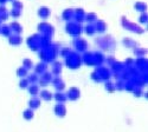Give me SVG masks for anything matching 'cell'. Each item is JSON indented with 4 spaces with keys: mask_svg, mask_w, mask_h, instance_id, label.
Here are the masks:
<instances>
[{
    "mask_svg": "<svg viewBox=\"0 0 148 132\" xmlns=\"http://www.w3.org/2000/svg\"><path fill=\"white\" fill-rule=\"evenodd\" d=\"M29 81H30V84H36L37 81L39 80V77H38V74L37 73H34V74H31V76H29Z\"/></svg>",
    "mask_w": 148,
    "mask_h": 132,
    "instance_id": "32",
    "label": "cell"
},
{
    "mask_svg": "<svg viewBox=\"0 0 148 132\" xmlns=\"http://www.w3.org/2000/svg\"><path fill=\"white\" fill-rule=\"evenodd\" d=\"M66 97H68V99H70V100H72V102L79 99V97H81V91H79V89H78V87H75V86L71 87V89L69 90L68 94H66Z\"/></svg>",
    "mask_w": 148,
    "mask_h": 132,
    "instance_id": "5",
    "label": "cell"
},
{
    "mask_svg": "<svg viewBox=\"0 0 148 132\" xmlns=\"http://www.w3.org/2000/svg\"><path fill=\"white\" fill-rule=\"evenodd\" d=\"M27 89H29V93L32 95V97L39 94V86L36 85V84H30V85L27 86Z\"/></svg>",
    "mask_w": 148,
    "mask_h": 132,
    "instance_id": "19",
    "label": "cell"
},
{
    "mask_svg": "<svg viewBox=\"0 0 148 132\" xmlns=\"http://www.w3.org/2000/svg\"><path fill=\"white\" fill-rule=\"evenodd\" d=\"M112 67H113L114 71H119V72H121L125 66H123V64H121V63H116V62H114V63L112 64Z\"/></svg>",
    "mask_w": 148,
    "mask_h": 132,
    "instance_id": "31",
    "label": "cell"
},
{
    "mask_svg": "<svg viewBox=\"0 0 148 132\" xmlns=\"http://www.w3.org/2000/svg\"><path fill=\"white\" fill-rule=\"evenodd\" d=\"M55 114L59 118H63L66 114V107L64 105V103H57L55 106Z\"/></svg>",
    "mask_w": 148,
    "mask_h": 132,
    "instance_id": "6",
    "label": "cell"
},
{
    "mask_svg": "<svg viewBox=\"0 0 148 132\" xmlns=\"http://www.w3.org/2000/svg\"><path fill=\"white\" fill-rule=\"evenodd\" d=\"M39 94H40V98H42L43 100H45V102H50V100H52V97H53V94H52L50 91H47V90H43V91H40Z\"/></svg>",
    "mask_w": 148,
    "mask_h": 132,
    "instance_id": "18",
    "label": "cell"
},
{
    "mask_svg": "<svg viewBox=\"0 0 148 132\" xmlns=\"http://www.w3.org/2000/svg\"><path fill=\"white\" fill-rule=\"evenodd\" d=\"M123 44H125L126 46H128V47H130V46H136V44H135L133 40H130V39H125V40H123Z\"/></svg>",
    "mask_w": 148,
    "mask_h": 132,
    "instance_id": "36",
    "label": "cell"
},
{
    "mask_svg": "<svg viewBox=\"0 0 148 132\" xmlns=\"http://www.w3.org/2000/svg\"><path fill=\"white\" fill-rule=\"evenodd\" d=\"M96 72L98 73V76H100L101 80H108L110 78V72L108 68L106 67H100V68H97Z\"/></svg>",
    "mask_w": 148,
    "mask_h": 132,
    "instance_id": "10",
    "label": "cell"
},
{
    "mask_svg": "<svg viewBox=\"0 0 148 132\" xmlns=\"http://www.w3.org/2000/svg\"><path fill=\"white\" fill-rule=\"evenodd\" d=\"M17 76L20 77V78H24V77H27V70L25 67H19L17 70Z\"/></svg>",
    "mask_w": 148,
    "mask_h": 132,
    "instance_id": "26",
    "label": "cell"
},
{
    "mask_svg": "<svg viewBox=\"0 0 148 132\" xmlns=\"http://www.w3.org/2000/svg\"><path fill=\"white\" fill-rule=\"evenodd\" d=\"M29 85H30V81H29L27 78L24 77V78L20 79V81H19V87H20V89H26Z\"/></svg>",
    "mask_w": 148,
    "mask_h": 132,
    "instance_id": "28",
    "label": "cell"
},
{
    "mask_svg": "<svg viewBox=\"0 0 148 132\" xmlns=\"http://www.w3.org/2000/svg\"><path fill=\"white\" fill-rule=\"evenodd\" d=\"M132 63H133L132 59H127V60H126V64H127V65H130Z\"/></svg>",
    "mask_w": 148,
    "mask_h": 132,
    "instance_id": "47",
    "label": "cell"
},
{
    "mask_svg": "<svg viewBox=\"0 0 148 132\" xmlns=\"http://www.w3.org/2000/svg\"><path fill=\"white\" fill-rule=\"evenodd\" d=\"M107 62H108V63H110V64H113V63L115 62V59H114V57H110V58H108V59H107Z\"/></svg>",
    "mask_w": 148,
    "mask_h": 132,
    "instance_id": "45",
    "label": "cell"
},
{
    "mask_svg": "<svg viewBox=\"0 0 148 132\" xmlns=\"http://www.w3.org/2000/svg\"><path fill=\"white\" fill-rule=\"evenodd\" d=\"M133 91H134L135 97H140V95H141V93H142V91H141V87H139V89H136V87H135Z\"/></svg>",
    "mask_w": 148,
    "mask_h": 132,
    "instance_id": "42",
    "label": "cell"
},
{
    "mask_svg": "<svg viewBox=\"0 0 148 132\" xmlns=\"http://www.w3.org/2000/svg\"><path fill=\"white\" fill-rule=\"evenodd\" d=\"M92 54H94V60H95V64H96V65H100V64H102V63L104 62V57H103L102 53H100V52H94Z\"/></svg>",
    "mask_w": 148,
    "mask_h": 132,
    "instance_id": "21",
    "label": "cell"
},
{
    "mask_svg": "<svg viewBox=\"0 0 148 132\" xmlns=\"http://www.w3.org/2000/svg\"><path fill=\"white\" fill-rule=\"evenodd\" d=\"M82 60L85 63V64H87L88 66H96V64H95V60H94V54L92 53H85L84 54V57L82 58Z\"/></svg>",
    "mask_w": 148,
    "mask_h": 132,
    "instance_id": "12",
    "label": "cell"
},
{
    "mask_svg": "<svg viewBox=\"0 0 148 132\" xmlns=\"http://www.w3.org/2000/svg\"><path fill=\"white\" fill-rule=\"evenodd\" d=\"M75 19H76V21H75V22H78V24H82V22L84 21V14H76V17H75Z\"/></svg>",
    "mask_w": 148,
    "mask_h": 132,
    "instance_id": "38",
    "label": "cell"
},
{
    "mask_svg": "<svg viewBox=\"0 0 148 132\" xmlns=\"http://www.w3.org/2000/svg\"><path fill=\"white\" fill-rule=\"evenodd\" d=\"M40 106V99L37 97V95H34V97H32L29 102V107L32 110H36V109H38V107Z\"/></svg>",
    "mask_w": 148,
    "mask_h": 132,
    "instance_id": "15",
    "label": "cell"
},
{
    "mask_svg": "<svg viewBox=\"0 0 148 132\" xmlns=\"http://www.w3.org/2000/svg\"><path fill=\"white\" fill-rule=\"evenodd\" d=\"M8 41L12 46H19L21 43H23V39L20 37V34H11L8 37Z\"/></svg>",
    "mask_w": 148,
    "mask_h": 132,
    "instance_id": "9",
    "label": "cell"
},
{
    "mask_svg": "<svg viewBox=\"0 0 148 132\" xmlns=\"http://www.w3.org/2000/svg\"><path fill=\"white\" fill-rule=\"evenodd\" d=\"M45 71H46V64H45V63H40V64H38V65L34 67V72H36V73L38 74V76H39V74H43Z\"/></svg>",
    "mask_w": 148,
    "mask_h": 132,
    "instance_id": "22",
    "label": "cell"
},
{
    "mask_svg": "<svg viewBox=\"0 0 148 132\" xmlns=\"http://www.w3.org/2000/svg\"><path fill=\"white\" fill-rule=\"evenodd\" d=\"M135 8H136L138 11H140V12H145L146 11V5L142 4V3H138L136 5H135Z\"/></svg>",
    "mask_w": 148,
    "mask_h": 132,
    "instance_id": "34",
    "label": "cell"
},
{
    "mask_svg": "<svg viewBox=\"0 0 148 132\" xmlns=\"http://www.w3.org/2000/svg\"><path fill=\"white\" fill-rule=\"evenodd\" d=\"M11 16L14 18H19L20 17V9H13L11 12Z\"/></svg>",
    "mask_w": 148,
    "mask_h": 132,
    "instance_id": "40",
    "label": "cell"
},
{
    "mask_svg": "<svg viewBox=\"0 0 148 132\" xmlns=\"http://www.w3.org/2000/svg\"><path fill=\"white\" fill-rule=\"evenodd\" d=\"M73 45H75V49L78 52H85L88 49V43L82 38H77L75 41H73Z\"/></svg>",
    "mask_w": 148,
    "mask_h": 132,
    "instance_id": "4",
    "label": "cell"
},
{
    "mask_svg": "<svg viewBox=\"0 0 148 132\" xmlns=\"http://www.w3.org/2000/svg\"><path fill=\"white\" fill-rule=\"evenodd\" d=\"M126 28H128L129 31H133L135 33H139V34H141V33L145 32V30L141 28V27H139L136 24H133V22H129V21H128V24L126 25Z\"/></svg>",
    "mask_w": 148,
    "mask_h": 132,
    "instance_id": "13",
    "label": "cell"
},
{
    "mask_svg": "<svg viewBox=\"0 0 148 132\" xmlns=\"http://www.w3.org/2000/svg\"><path fill=\"white\" fill-rule=\"evenodd\" d=\"M106 90L109 91L110 93H113V92L116 90V87H114V85H113V84L110 83V81H109V83L107 81V83H106Z\"/></svg>",
    "mask_w": 148,
    "mask_h": 132,
    "instance_id": "33",
    "label": "cell"
},
{
    "mask_svg": "<svg viewBox=\"0 0 148 132\" xmlns=\"http://www.w3.org/2000/svg\"><path fill=\"white\" fill-rule=\"evenodd\" d=\"M69 53H70V50H69V49H66V47L60 51V54H62V57H64V58H65V57H66Z\"/></svg>",
    "mask_w": 148,
    "mask_h": 132,
    "instance_id": "43",
    "label": "cell"
},
{
    "mask_svg": "<svg viewBox=\"0 0 148 132\" xmlns=\"http://www.w3.org/2000/svg\"><path fill=\"white\" fill-rule=\"evenodd\" d=\"M82 63H83L82 58H81L77 53H73V52H71V51H70V53L65 57V65H66L68 67H70V68H73V70L78 68Z\"/></svg>",
    "mask_w": 148,
    "mask_h": 132,
    "instance_id": "1",
    "label": "cell"
},
{
    "mask_svg": "<svg viewBox=\"0 0 148 132\" xmlns=\"http://www.w3.org/2000/svg\"><path fill=\"white\" fill-rule=\"evenodd\" d=\"M0 34H3V35H5V37H10V35L12 34V31H11V28H10V26H7V25H4V26H1L0 27Z\"/></svg>",
    "mask_w": 148,
    "mask_h": 132,
    "instance_id": "24",
    "label": "cell"
},
{
    "mask_svg": "<svg viewBox=\"0 0 148 132\" xmlns=\"http://www.w3.org/2000/svg\"><path fill=\"white\" fill-rule=\"evenodd\" d=\"M42 76V78H39V83H40V85L43 86V87H45L49 83H51V79H52V73H49V72H44L43 74H40Z\"/></svg>",
    "mask_w": 148,
    "mask_h": 132,
    "instance_id": "7",
    "label": "cell"
},
{
    "mask_svg": "<svg viewBox=\"0 0 148 132\" xmlns=\"http://www.w3.org/2000/svg\"><path fill=\"white\" fill-rule=\"evenodd\" d=\"M23 117H24V119H26V120H32L33 117H34V110L29 107L27 110H25L23 112Z\"/></svg>",
    "mask_w": 148,
    "mask_h": 132,
    "instance_id": "20",
    "label": "cell"
},
{
    "mask_svg": "<svg viewBox=\"0 0 148 132\" xmlns=\"http://www.w3.org/2000/svg\"><path fill=\"white\" fill-rule=\"evenodd\" d=\"M147 20H148V16H147L146 13H142L141 17H140V19H139V21H140L141 24H146Z\"/></svg>",
    "mask_w": 148,
    "mask_h": 132,
    "instance_id": "39",
    "label": "cell"
},
{
    "mask_svg": "<svg viewBox=\"0 0 148 132\" xmlns=\"http://www.w3.org/2000/svg\"><path fill=\"white\" fill-rule=\"evenodd\" d=\"M10 28H11V31H12V33H16V34H20L21 32H23V27H21V25L19 22H17V21H13L10 25Z\"/></svg>",
    "mask_w": 148,
    "mask_h": 132,
    "instance_id": "16",
    "label": "cell"
},
{
    "mask_svg": "<svg viewBox=\"0 0 148 132\" xmlns=\"http://www.w3.org/2000/svg\"><path fill=\"white\" fill-rule=\"evenodd\" d=\"M38 30L39 32H42L44 35H46V37H50V35L53 33V27L51 25H49L47 22H40L38 25Z\"/></svg>",
    "mask_w": 148,
    "mask_h": 132,
    "instance_id": "3",
    "label": "cell"
},
{
    "mask_svg": "<svg viewBox=\"0 0 148 132\" xmlns=\"http://www.w3.org/2000/svg\"><path fill=\"white\" fill-rule=\"evenodd\" d=\"M38 16H39L40 19L46 20L49 17H50V9H49L47 7H40L39 11H38Z\"/></svg>",
    "mask_w": 148,
    "mask_h": 132,
    "instance_id": "17",
    "label": "cell"
},
{
    "mask_svg": "<svg viewBox=\"0 0 148 132\" xmlns=\"http://www.w3.org/2000/svg\"><path fill=\"white\" fill-rule=\"evenodd\" d=\"M94 26H95V31L98 32V33H103L107 30V24L103 20H96Z\"/></svg>",
    "mask_w": 148,
    "mask_h": 132,
    "instance_id": "11",
    "label": "cell"
},
{
    "mask_svg": "<svg viewBox=\"0 0 148 132\" xmlns=\"http://www.w3.org/2000/svg\"><path fill=\"white\" fill-rule=\"evenodd\" d=\"M83 28L81 26V24L78 22H75V21H69L68 25H66V32L71 35H73V37H78V35L82 33Z\"/></svg>",
    "mask_w": 148,
    "mask_h": 132,
    "instance_id": "2",
    "label": "cell"
},
{
    "mask_svg": "<svg viewBox=\"0 0 148 132\" xmlns=\"http://www.w3.org/2000/svg\"><path fill=\"white\" fill-rule=\"evenodd\" d=\"M51 83L55 85V87L57 89V91H63L64 87H65V83L58 76H56L55 78H52V79H51Z\"/></svg>",
    "mask_w": 148,
    "mask_h": 132,
    "instance_id": "8",
    "label": "cell"
},
{
    "mask_svg": "<svg viewBox=\"0 0 148 132\" xmlns=\"http://www.w3.org/2000/svg\"><path fill=\"white\" fill-rule=\"evenodd\" d=\"M84 30H85V32H87V34H88V35H92V34H95V33H96L94 24H89V25H88L87 27H85Z\"/></svg>",
    "mask_w": 148,
    "mask_h": 132,
    "instance_id": "29",
    "label": "cell"
},
{
    "mask_svg": "<svg viewBox=\"0 0 148 132\" xmlns=\"http://www.w3.org/2000/svg\"><path fill=\"white\" fill-rule=\"evenodd\" d=\"M13 7H17L18 9H21V4H19V3H13Z\"/></svg>",
    "mask_w": 148,
    "mask_h": 132,
    "instance_id": "44",
    "label": "cell"
},
{
    "mask_svg": "<svg viewBox=\"0 0 148 132\" xmlns=\"http://www.w3.org/2000/svg\"><path fill=\"white\" fill-rule=\"evenodd\" d=\"M91 79H92L94 81H96V83H100V81H101V78H100V76H98V73H97L96 71L91 74Z\"/></svg>",
    "mask_w": 148,
    "mask_h": 132,
    "instance_id": "35",
    "label": "cell"
},
{
    "mask_svg": "<svg viewBox=\"0 0 148 132\" xmlns=\"http://www.w3.org/2000/svg\"><path fill=\"white\" fill-rule=\"evenodd\" d=\"M72 13H73L72 9H66V11L64 12V13H63V16H62V17H63V19H64V20L70 21V20H71V17H72Z\"/></svg>",
    "mask_w": 148,
    "mask_h": 132,
    "instance_id": "30",
    "label": "cell"
},
{
    "mask_svg": "<svg viewBox=\"0 0 148 132\" xmlns=\"http://www.w3.org/2000/svg\"><path fill=\"white\" fill-rule=\"evenodd\" d=\"M76 14H84V12H83L82 8H77L76 9Z\"/></svg>",
    "mask_w": 148,
    "mask_h": 132,
    "instance_id": "46",
    "label": "cell"
},
{
    "mask_svg": "<svg viewBox=\"0 0 148 132\" xmlns=\"http://www.w3.org/2000/svg\"><path fill=\"white\" fill-rule=\"evenodd\" d=\"M39 57H40V59H42V60H44V62H47V52H46V50L42 51V52L39 53Z\"/></svg>",
    "mask_w": 148,
    "mask_h": 132,
    "instance_id": "37",
    "label": "cell"
},
{
    "mask_svg": "<svg viewBox=\"0 0 148 132\" xmlns=\"http://www.w3.org/2000/svg\"><path fill=\"white\" fill-rule=\"evenodd\" d=\"M84 20H85V21H88L89 24H94V22L97 20V17H96V14H95V13H89V14L85 16Z\"/></svg>",
    "mask_w": 148,
    "mask_h": 132,
    "instance_id": "25",
    "label": "cell"
},
{
    "mask_svg": "<svg viewBox=\"0 0 148 132\" xmlns=\"http://www.w3.org/2000/svg\"><path fill=\"white\" fill-rule=\"evenodd\" d=\"M57 103H65L68 100V97H66V94L64 93H62V91H57L55 94H53V97H52Z\"/></svg>",
    "mask_w": 148,
    "mask_h": 132,
    "instance_id": "14",
    "label": "cell"
},
{
    "mask_svg": "<svg viewBox=\"0 0 148 132\" xmlns=\"http://www.w3.org/2000/svg\"><path fill=\"white\" fill-rule=\"evenodd\" d=\"M23 66L25 67L26 70H31V68H33V63H32L31 59L26 58V59H24L23 60Z\"/></svg>",
    "mask_w": 148,
    "mask_h": 132,
    "instance_id": "27",
    "label": "cell"
},
{
    "mask_svg": "<svg viewBox=\"0 0 148 132\" xmlns=\"http://www.w3.org/2000/svg\"><path fill=\"white\" fill-rule=\"evenodd\" d=\"M135 54L143 57V56L146 54V50H143V49H138V50H135Z\"/></svg>",
    "mask_w": 148,
    "mask_h": 132,
    "instance_id": "41",
    "label": "cell"
},
{
    "mask_svg": "<svg viewBox=\"0 0 148 132\" xmlns=\"http://www.w3.org/2000/svg\"><path fill=\"white\" fill-rule=\"evenodd\" d=\"M60 72H62V64L59 62H55L53 63V67H52V74L59 76Z\"/></svg>",
    "mask_w": 148,
    "mask_h": 132,
    "instance_id": "23",
    "label": "cell"
}]
</instances>
